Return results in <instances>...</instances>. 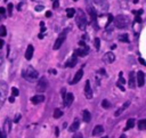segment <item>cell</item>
Masks as SVG:
<instances>
[{"mask_svg": "<svg viewBox=\"0 0 146 138\" xmlns=\"http://www.w3.org/2000/svg\"><path fill=\"white\" fill-rule=\"evenodd\" d=\"M113 23L118 29H127L130 24V20L127 15H118L115 18H113Z\"/></svg>", "mask_w": 146, "mask_h": 138, "instance_id": "6da1fadb", "label": "cell"}, {"mask_svg": "<svg viewBox=\"0 0 146 138\" xmlns=\"http://www.w3.org/2000/svg\"><path fill=\"white\" fill-rule=\"evenodd\" d=\"M22 74H23L24 79H25V80H28V81H30V82L36 81V80L38 79V77H39L38 71H37V70H34L33 66H29L25 71H23V73H22Z\"/></svg>", "mask_w": 146, "mask_h": 138, "instance_id": "7a4b0ae2", "label": "cell"}, {"mask_svg": "<svg viewBox=\"0 0 146 138\" xmlns=\"http://www.w3.org/2000/svg\"><path fill=\"white\" fill-rule=\"evenodd\" d=\"M76 14H77L76 21H77V24H78L79 29H80L81 31H85L86 28H87V18H86L85 13L82 12V9H79L78 13H76Z\"/></svg>", "mask_w": 146, "mask_h": 138, "instance_id": "3957f363", "label": "cell"}, {"mask_svg": "<svg viewBox=\"0 0 146 138\" xmlns=\"http://www.w3.org/2000/svg\"><path fill=\"white\" fill-rule=\"evenodd\" d=\"M8 94V86L6 81H0V108L3 107Z\"/></svg>", "mask_w": 146, "mask_h": 138, "instance_id": "277c9868", "label": "cell"}, {"mask_svg": "<svg viewBox=\"0 0 146 138\" xmlns=\"http://www.w3.org/2000/svg\"><path fill=\"white\" fill-rule=\"evenodd\" d=\"M66 34H67V30H64V31L58 35V38L56 39L55 45H54V49H55V50H58V49L61 48V46L63 45V42H64L65 39H66Z\"/></svg>", "mask_w": 146, "mask_h": 138, "instance_id": "5b68a950", "label": "cell"}, {"mask_svg": "<svg viewBox=\"0 0 146 138\" xmlns=\"http://www.w3.org/2000/svg\"><path fill=\"white\" fill-rule=\"evenodd\" d=\"M47 87H48V80H47V78L46 77L40 78L39 81H38V83H37V90L40 91V93H43V91H46Z\"/></svg>", "mask_w": 146, "mask_h": 138, "instance_id": "8992f818", "label": "cell"}, {"mask_svg": "<svg viewBox=\"0 0 146 138\" xmlns=\"http://www.w3.org/2000/svg\"><path fill=\"white\" fill-rule=\"evenodd\" d=\"M88 12H89V15H90V18H91V22H93V24L95 25V28L96 29H98V25H97V12H96V9L91 6H88Z\"/></svg>", "mask_w": 146, "mask_h": 138, "instance_id": "52a82bcc", "label": "cell"}, {"mask_svg": "<svg viewBox=\"0 0 146 138\" xmlns=\"http://www.w3.org/2000/svg\"><path fill=\"white\" fill-rule=\"evenodd\" d=\"M94 4L101 9V12H106L109 9V5L105 0H94Z\"/></svg>", "mask_w": 146, "mask_h": 138, "instance_id": "ba28073f", "label": "cell"}, {"mask_svg": "<svg viewBox=\"0 0 146 138\" xmlns=\"http://www.w3.org/2000/svg\"><path fill=\"white\" fill-rule=\"evenodd\" d=\"M85 96L87 99H91L93 98V89L90 86V81L87 80L86 81V86H85Z\"/></svg>", "mask_w": 146, "mask_h": 138, "instance_id": "9c48e42d", "label": "cell"}, {"mask_svg": "<svg viewBox=\"0 0 146 138\" xmlns=\"http://www.w3.org/2000/svg\"><path fill=\"white\" fill-rule=\"evenodd\" d=\"M88 53H89V47H88V46H84L82 48L77 49L76 53H74V55H76L77 57H82V56L88 55Z\"/></svg>", "mask_w": 146, "mask_h": 138, "instance_id": "30bf717a", "label": "cell"}, {"mask_svg": "<svg viewBox=\"0 0 146 138\" xmlns=\"http://www.w3.org/2000/svg\"><path fill=\"white\" fill-rule=\"evenodd\" d=\"M103 60H104L106 64H112V63L115 60V55H114L112 51H109V53H106V54L103 56Z\"/></svg>", "mask_w": 146, "mask_h": 138, "instance_id": "8fae6325", "label": "cell"}, {"mask_svg": "<svg viewBox=\"0 0 146 138\" xmlns=\"http://www.w3.org/2000/svg\"><path fill=\"white\" fill-rule=\"evenodd\" d=\"M63 99H64V105H65V106H70V105L73 103L74 96H73L72 93H68V94H66V95L63 96Z\"/></svg>", "mask_w": 146, "mask_h": 138, "instance_id": "7c38bea8", "label": "cell"}, {"mask_svg": "<svg viewBox=\"0 0 146 138\" xmlns=\"http://www.w3.org/2000/svg\"><path fill=\"white\" fill-rule=\"evenodd\" d=\"M137 85L138 87H143L145 85V73L143 71H138L137 73Z\"/></svg>", "mask_w": 146, "mask_h": 138, "instance_id": "4fadbf2b", "label": "cell"}, {"mask_svg": "<svg viewBox=\"0 0 146 138\" xmlns=\"http://www.w3.org/2000/svg\"><path fill=\"white\" fill-rule=\"evenodd\" d=\"M82 77H84V70H82V68H80V70L76 73V76H74V78H73V80L71 81V83H72V85L78 83V82L82 79Z\"/></svg>", "mask_w": 146, "mask_h": 138, "instance_id": "5bb4252c", "label": "cell"}, {"mask_svg": "<svg viewBox=\"0 0 146 138\" xmlns=\"http://www.w3.org/2000/svg\"><path fill=\"white\" fill-rule=\"evenodd\" d=\"M77 63H78V57H77L76 55H73V56L65 63V67H74Z\"/></svg>", "mask_w": 146, "mask_h": 138, "instance_id": "9a60e30c", "label": "cell"}, {"mask_svg": "<svg viewBox=\"0 0 146 138\" xmlns=\"http://www.w3.org/2000/svg\"><path fill=\"white\" fill-rule=\"evenodd\" d=\"M128 86L129 88L134 89L136 87V77H135V72L131 71L130 72V76H129V81H128Z\"/></svg>", "mask_w": 146, "mask_h": 138, "instance_id": "2e32d148", "label": "cell"}, {"mask_svg": "<svg viewBox=\"0 0 146 138\" xmlns=\"http://www.w3.org/2000/svg\"><path fill=\"white\" fill-rule=\"evenodd\" d=\"M33 51H34L33 46H32V45H29V46H28V49H26V51H25V58H26V60H31V59H32Z\"/></svg>", "mask_w": 146, "mask_h": 138, "instance_id": "e0dca14e", "label": "cell"}, {"mask_svg": "<svg viewBox=\"0 0 146 138\" xmlns=\"http://www.w3.org/2000/svg\"><path fill=\"white\" fill-rule=\"evenodd\" d=\"M45 101V96L43 95H36L33 97H31V102L33 104H40Z\"/></svg>", "mask_w": 146, "mask_h": 138, "instance_id": "ac0fdd59", "label": "cell"}, {"mask_svg": "<svg viewBox=\"0 0 146 138\" xmlns=\"http://www.w3.org/2000/svg\"><path fill=\"white\" fill-rule=\"evenodd\" d=\"M79 127H80V122H79V120H76L74 122L71 124V127L68 128V131L70 132H76L79 129Z\"/></svg>", "mask_w": 146, "mask_h": 138, "instance_id": "d6986e66", "label": "cell"}, {"mask_svg": "<svg viewBox=\"0 0 146 138\" xmlns=\"http://www.w3.org/2000/svg\"><path fill=\"white\" fill-rule=\"evenodd\" d=\"M82 118H84V121H85L86 123H89L90 120H91V113H90L88 110H85V111L82 112Z\"/></svg>", "mask_w": 146, "mask_h": 138, "instance_id": "ffe728a7", "label": "cell"}, {"mask_svg": "<svg viewBox=\"0 0 146 138\" xmlns=\"http://www.w3.org/2000/svg\"><path fill=\"white\" fill-rule=\"evenodd\" d=\"M102 132H104V127L103 126H96L93 130V136H98Z\"/></svg>", "mask_w": 146, "mask_h": 138, "instance_id": "44dd1931", "label": "cell"}, {"mask_svg": "<svg viewBox=\"0 0 146 138\" xmlns=\"http://www.w3.org/2000/svg\"><path fill=\"white\" fill-rule=\"evenodd\" d=\"M118 39H119L121 42H129V35H128V33L120 34V35L118 37Z\"/></svg>", "mask_w": 146, "mask_h": 138, "instance_id": "7402d4cb", "label": "cell"}, {"mask_svg": "<svg viewBox=\"0 0 146 138\" xmlns=\"http://www.w3.org/2000/svg\"><path fill=\"white\" fill-rule=\"evenodd\" d=\"M76 12H77V11H76L74 8H67V9H66V16H67L68 18H72L73 16L76 15Z\"/></svg>", "mask_w": 146, "mask_h": 138, "instance_id": "603a6c76", "label": "cell"}, {"mask_svg": "<svg viewBox=\"0 0 146 138\" xmlns=\"http://www.w3.org/2000/svg\"><path fill=\"white\" fill-rule=\"evenodd\" d=\"M62 115H63V112H62V110H59V108H56V110L54 111V118H55V119H59Z\"/></svg>", "mask_w": 146, "mask_h": 138, "instance_id": "cb8c5ba5", "label": "cell"}, {"mask_svg": "<svg viewBox=\"0 0 146 138\" xmlns=\"http://www.w3.org/2000/svg\"><path fill=\"white\" fill-rule=\"evenodd\" d=\"M138 128H139V130H145L146 129V120H140L138 122Z\"/></svg>", "mask_w": 146, "mask_h": 138, "instance_id": "d4e9b609", "label": "cell"}, {"mask_svg": "<svg viewBox=\"0 0 146 138\" xmlns=\"http://www.w3.org/2000/svg\"><path fill=\"white\" fill-rule=\"evenodd\" d=\"M135 119H129L128 120V122H127V129H131V128H134V126H135Z\"/></svg>", "mask_w": 146, "mask_h": 138, "instance_id": "484cf974", "label": "cell"}, {"mask_svg": "<svg viewBox=\"0 0 146 138\" xmlns=\"http://www.w3.org/2000/svg\"><path fill=\"white\" fill-rule=\"evenodd\" d=\"M6 34H7L6 26H4V25H0V37H5Z\"/></svg>", "mask_w": 146, "mask_h": 138, "instance_id": "4316f807", "label": "cell"}, {"mask_svg": "<svg viewBox=\"0 0 146 138\" xmlns=\"http://www.w3.org/2000/svg\"><path fill=\"white\" fill-rule=\"evenodd\" d=\"M18 95H20V90H18L16 87H13V88H12V96L17 97Z\"/></svg>", "mask_w": 146, "mask_h": 138, "instance_id": "83f0119b", "label": "cell"}, {"mask_svg": "<svg viewBox=\"0 0 146 138\" xmlns=\"http://www.w3.org/2000/svg\"><path fill=\"white\" fill-rule=\"evenodd\" d=\"M102 106H103L104 108H110V107H111V103H110L107 99H104V101L102 102Z\"/></svg>", "mask_w": 146, "mask_h": 138, "instance_id": "f1b7e54d", "label": "cell"}, {"mask_svg": "<svg viewBox=\"0 0 146 138\" xmlns=\"http://www.w3.org/2000/svg\"><path fill=\"white\" fill-rule=\"evenodd\" d=\"M95 47H96L97 50H99V48H101V39L99 38L95 39Z\"/></svg>", "mask_w": 146, "mask_h": 138, "instance_id": "f546056e", "label": "cell"}, {"mask_svg": "<svg viewBox=\"0 0 146 138\" xmlns=\"http://www.w3.org/2000/svg\"><path fill=\"white\" fill-rule=\"evenodd\" d=\"M13 8H14V5H13V4H8V8H7V11H8L9 16H12V14H13Z\"/></svg>", "mask_w": 146, "mask_h": 138, "instance_id": "4dcf8cb0", "label": "cell"}, {"mask_svg": "<svg viewBox=\"0 0 146 138\" xmlns=\"http://www.w3.org/2000/svg\"><path fill=\"white\" fill-rule=\"evenodd\" d=\"M58 6H59V0H54V3H53V8L56 9V8H58Z\"/></svg>", "mask_w": 146, "mask_h": 138, "instance_id": "1f68e13d", "label": "cell"}, {"mask_svg": "<svg viewBox=\"0 0 146 138\" xmlns=\"http://www.w3.org/2000/svg\"><path fill=\"white\" fill-rule=\"evenodd\" d=\"M113 18H114V17H113L112 15H109V18H107V23H106V28H107V26H109V25H110V24L113 22Z\"/></svg>", "mask_w": 146, "mask_h": 138, "instance_id": "d6a6232c", "label": "cell"}, {"mask_svg": "<svg viewBox=\"0 0 146 138\" xmlns=\"http://www.w3.org/2000/svg\"><path fill=\"white\" fill-rule=\"evenodd\" d=\"M43 8H45V7H43L42 5H37L34 9H36V12H41V11H43Z\"/></svg>", "mask_w": 146, "mask_h": 138, "instance_id": "836d02e7", "label": "cell"}, {"mask_svg": "<svg viewBox=\"0 0 146 138\" xmlns=\"http://www.w3.org/2000/svg\"><path fill=\"white\" fill-rule=\"evenodd\" d=\"M73 138H84V136H82L81 132H77V131H76V133L73 135Z\"/></svg>", "mask_w": 146, "mask_h": 138, "instance_id": "e575fe53", "label": "cell"}, {"mask_svg": "<svg viewBox=\"0 0 146 138\" xmlns=\"http://www.w3.org/2000/svg\"><path fill=\"white\" fill-rule=\"evenodd\" d=\"M119 80H120V83H126V80L123 79V77H122V72H120V77H119Z\"/></svg>", "mask_w": 146, "mask_h": 138, "instance_id": "d590c367", "label": "cell"}, {"mask_svg": "<svg viewBox=\"0 0 146 138\" xmlns=\"http://www.w3.org/2000/svg\"><path fill=\"white\" fill-rule=\"evenodd\" d=\"M132 13H134V14H135V15H137V16H140V15H141V14H143V9H139V11H138V12H137V11H134V12H132Z\"/></svg>", "mask_w": 146, "mask_h": 138, "instance_id": "8d00e7d4", "label": "cell"}, {"mask_svg": "<svg viewBox=\"0 0 146 138\" xmlns=\"http://www.w3.org/2000/svg\"><path fill=\"white\" fill-rule=\"evenodd\" d=\"M123 111H124V110H123V108L121 107V108H119V110H118V111L115 112V114H114V115H115V116H119V115H120V114H121V113H122Z\"/></svg>", "mask_w": 146, "mask_h": 138, "instance_id": "74e56055", "label": "cell"}, {"mask_svg": "<svg viewBox=\"0 0 146 138\" xmlns=\"http://www.w3.org/2000/svg\"><path fill=\"white\" fill-rule=\"evenodd\" d=\"M129 105H130V102H126V103L123 104V106H122V108H123V110H126L127 107H129Z\"/></svg>", "mask_w": 146, "mask_h": 138, "instance_id": "f35d334b", "label": "cell"}, {"mask_svg": "<svg viewBox=\"0 0 146 138\" xmlns=\"http://www.w3.org/2000/svg\"><path fill=\"white\" fill-rule=\"evenodd\" d=\"M3 63H4V55L0 51V65H3Z\"/></svg>", "mask_w": 146, "mask_h": 138, "instance_id": "ab89813d", "label": "cell"}, {"mask_svg": "<svg viewBox=\"0 0 146 138\" xmlns=\"http://www.w3.org/2000/svg\"><path fill=\"white\" fill-rule=\"evenodd\" d=\"M116 86H118V87H119V88H120V89H121L122 91H124V87L122 86V83H120V82H118V83H116Z\"/></svg>", "mask_w": 146, "mask_h": 138, "instance_id": "60d3db41", "label": "cell"}, {"mask_svg": "<svg viewBox=\"0 0 146 138\" xmlns=\"http://www.w3.org/2000/svg\"><path fill=\"white\" fill-rule=\"evenodd\" d=\"M6 13V9L4 7H0V15H4Z\"/></svg>", "mask_w": 146, "mask_h": 138, "instance_id": "b9f144b4", "label": "cell"}, {"mask_svg": "<svg viewBox=\"0 0 146 138\" xmlns=\"http://www.w3.org/2000/svg\"><path fill=\"white\" fill-rule=\"evenodd\" d=\"M135 22H136V23H141V18H140V16H137V17L135 18Z\"/></svg>", "mask_w": 146, "mask_h": 138, "instance_id": "7bdbcfd3", "label": "cell"}, {"mask_svg": "<svg viewBox=\"0 0 146 138\" xmlns=\"http://www.w3.org/2000/svg\"><path fill=\"white\" fill-rule=\"evenodd\" d=\"M138 59H139V63H140L141 65H146V63H145V60H144V58H141V57H139Z\"/></svg>", "mask_w": 146, "mask_h": 138, "instance_id": "ee69618b", "label": "cell"}, {"mask_svg": "<svg viewBox=\"0 0 146 138\" xmlns=\"http://www.w3.org/2000/svg\"><path fill=\"white\" fill-rule=\"evenodd\" d=\"M20 119H21V114H17V115L15 116V120H14V122H16V123H17Z\"/></svg>", "mask_w": 146, "mask_h": 138, "instance_id": "f6af8a7d", "label": "cell"}, {"mask_svg": "<svg viewBox=\"0 0 146 138\" xmlns=\"http://www.w3.org/2000/svg\"><path fill=\"white\" fill-rule=\"evenodd\" d=\"M41 29H40V31H41V33H45L46 32V28H45V25H42V26H40Z\"/></svg>", "mask_w": 146, "mask_h": 138, "instance_id": "bcb514c9", "label": "cell"}, {"mask_svg": "<svg viewBox=\"0 0 146 138\" xmlns=\"http://www.w3.org/2000/svg\"><path fill=\"white\" fill-rule=\"evenodd\" d=\"M46 16H47V17H50V16H51V12H49V11L46 12Z\"/></svg>", "mask_w": 146, "mask_h": 138, "instance_id": "7dc6e473", "label": "cell"}, {"mask_svg": "<svg viewBox=\"0 0 146 138\" xmlns=\"http://www.w3.org/2000/svg\"><path fill=\"white\" fill-rule=\"evenodd\" d=\"M79 45L84 47V46H85V41H84V40H80V41H79Z\"/></svg>", "mask_w": 146, "mask_h": 138, "instance_id": "c3c4849f", "label": "cell"}, {"mask_svg": "<svg viewBox=\"0 0 146 138\" xmlns=\"http://www.w3.org/2000/svg\"><path fill=\"white\" fill-rule=\"evenodd\" d=\"M14 101H15V97H14V96H11V97H9V102H12V103H13Z\"/></svg>", "mask_w": 146, "mask_h": 138, "instance_id": "681fc988", "label": "cell"}, {"mask_svg": "<svg viewBox=\"0 0 146 138\" xmlns=\"http://www.w3.org/2000/svg\"><path fill=\"white\" fill-rule=\"evenodd\" d=\"M3 46H4V40H0V49L3 48Z\"/></svg>", "mask_w": 146, "mask_h": 138, "instance_id": "f907efd6", "label": "cell"}, {"mask_svg": "<svg viewBox=\"0 0 146 138\" xmlns=\"http://www.w3.org/2000/svg\"><path fill=\"white\" fill-rule=\"evenodd\" d=\"M50 73H53V74H56V73H57V71H56V70H50Z\"/></svg>", "mask_w": 146, "mask_h": 138, "instance_id": "816d5d0a", "label": "cell"}, {"mask_svg": "<svg viewBox=\"0 0 146 138\" xmlns=\"http://www.w3.org/2000/svg\"><path fill=\"white\" fill-rule=\"evenodd\" d=\"M55 133H56V136H58V128H55Z\"/></svg>", "mask_w": 146, "mask_h": 138, "instance_id": "f5cc1de1", "label": "cell"}, {"mask_svg": "<svg viewBox=\"0 0 146 138\" xmlns=\"http://www.w3.org/2000/svg\"><path fill=\"white\" fill-rule=\"evenodd\" d=\"M39 38L42 39V38H43V33H40V34H39Z\"/></svg>", "mask_w": 146, "mask_h": 138, "instance_id": "db71d44e", "label": "cell"}, {"mask_svg": "<svg viewBox=\"0 0 146 138\" xmlns=\"http://www.w3.org/2000/svg\"><path fill=\"white\" fill-rule=\"evenodd\" d=\"M0 138H3V131L0 130Z\"/></svg>", "mask_w": 146, "mask_h": 138, "instance_id": "11a10c76", "label": "cell"}, {"mask_svg": "<svg viewBox=\"0 0 146 138\" xmlns=\"http://www.w3.org/2000/svg\"><path fill=\"white\" fill-rule=\"evenodd\" d=\"M103 138H109V137H107V136H104V137H103Z\"/></svg>", "mask_w": 146, "mask_h": 138, "instance_id": "9f6ffc18", "label": "cell"}, {"mask_svg": "<svg viewBox=\"0 0 146 138\" xmlns=\"http://www.w3.org/2000/svg\"><path fill=\"white\" fill-rule=\"evenodd\" d=\"M121 138H126V137H124V136H121Z\"/></svg>", "mask_w": 146, "mask_h": 138, "instance_id": "6f0895ef", "label": "cell"}, {"mask_svg": "<svg viewBox=\"0 0 146 138\" xmlns=\"http://www.w3.org/2000/svg\"><path fill=\"white\" fill-rule=\"evenodd\" d=\"M73 1H78V0H73Z\"/></svg>", "mask_w": 146, "mask_h": 138, "instance_id": "680465c9", "label": "cell"}]
</instances>
